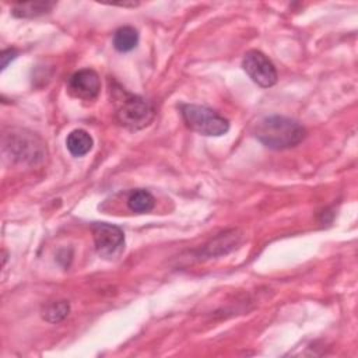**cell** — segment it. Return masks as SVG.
Masks as SVG:
<instances>
[{
  "label": "cell",
  "instance_id": "2",
  "mask_svg": "<svg viewBox=\"0 0 358 358\" xmlns=\"http://www.w3.org/2000/svg\"><path fill=\"white\" fill-rule=\"evenodd\" d=\"M180 115L190 130L203 136L217 137L229 130V122L207 106L185 103L180 106Z\"/></svg>",
  "mask_w": 358,
  "mask_h": 358
},
{
  "label": "cell",
  "instance_id": "8",
  "mask_svg": "<svg viewBox=\"0 0 358 358\" xmlns=\"http://www.w3.org/2000/svg\"><path fill=\"white\" fill-rule=\"evenodd\" d=\"M92 144H94L92 137L90 136V133H87L83 129H76L70 131V134L66 138L67 150L74 157H83L87 152H90V150L92 148Z\"/></svg>",
  "mask_w": 358,
  "mask_h": 358
},
{
  "label": "cell",
  "instance_id": "3",
  "mask_svg": "<svg viewBox=\"0 0 358 358\" xmlns=\"http://www.w3.org/2000/svg\"><path fill=\"white\" fill-rule=\"evenodd\" d=\"M119 94L122 98L116 102V119L122 126L130 130H140L152 122L155 110L150 102L126 91Z\"/></svg>",
  "mask_w": 358,
  "mask_h": 358
},
{
  "label": "cell",
  "instance_id": "1",
  "mask_svg": "<svg viewBox=\"0 0 358 358\" xmlns=\"http://www.w3.org/2000/svg\"><path fill=\"white\" fill-rule=\"evenodd\" d=\"M253 136L266 147L284 150L299 144L306 131L296 120L285 116H266L255 123Z\"/></svg>",
  "mask_w": 358,
  "mask_h": 358
},
{
  "label": "cell",
  "instance_id": "5",
  "mask_svg": "<svg viewBox=\"0 0 358 358\" xmlns=\"http://www.w3.org/2000/svg\"><path fill=\"white\" fill-rule=\"evenodd\" d=\"M242 67L253 83L263 88L273 87L277 83V70L273 62L259 50H249L245 53Z\"/></svg>",
  "mask_w": 358,
  "mask_h": 358
},
{
  "label": "cell",
  "instance_id": "10",
  "mask_svg": "<svg viewBox=\"0 0 358 358\" xmlns=\"http://www.w3.org/2000/svg\"><path fill=\"white\" fill-rule=\"evenodd\" d=\"M138 43V32L133 27H120L113 34V46L117 52H130Z\"/></svg>",
  "mask_w": 358,
  "mask_h": 358
},
{
  "label": "cell",
  "instance_id": "13",
  "mask_svg": "<svg viewBox=\"0 0 358 358\" xmlns=\"http://www.w3.org/2000/svg\"><path fill=\"white\" fill-rule=\"evenodd\" d=\"M15 56H17V50H14V49L3 50V53L0 56L1 57V70H4L7 67V64H8V62L15 59Z\"/></svg>",
  "mask_w": 358,
  "mask_h": 358
},
{
  "label": "cell",
  "instance_id": "11",
  "mask_svg": "<svg viewBox=\"0 0 358 358\" xmlns=\"http://www.w3.org/2000/svg\"><path fill=\"white\" fill-rule=\"evenodd\" d=\"M154 206H155L154 196L144 189H136L127 197V207L133 213H138V214L148 213L154 208Z\"/></svg>",
  "mask_w": 358,
  "mask_h": 358
},
{
  "label": "cell",
  "instance_id": "7",
  "mask_svg": "<svg viewBox=\"0 0 358 358\" xmlns=\"http://www.w3.org/2000/svg\"><path fill=\"white\" fill-rule=\"evenodd\" d=\"M69 92L80 99L91 101L98 96L101 90V81L98 74L91 69H83L76 71L69 78Z\"/></svg>",
  "mask_w": 358,
  "mask_h": 358
},
{
  "label": "cell",
  "instance_id": "6",
  "mask_svg": "<svg viewBox=\"0 0 358 358\" xmlns=\"http://www.w3.org/2000/svg\"><path fill=\"white\" fill-rule=\"evenodd\" d=\"M92 238L95 249L102 257H115L124 245L123 231L112 224L95 222L92 225Z\"/></svg>",
  "mask_w": 358,
  "mask_h": 358
},
{
  "label": "cell",
  "instance_id": "9",
  "mask_svg": "<svg viewBox=\"0 0 358 358\" xmlns=\"http://www.w3.org/2000/svg\"><path fill=\"white\" fill-rule=\"evenodd\" d=\"M55 7V3L50 1H29V3H17L13 6V15L18 18H34L49 13Z\"/></svg>",
  "mask_w": 358,
  "mask_h": 358
},
{
  "label": "cell",
  "instance_id": "4",
  "mask_svg": "<svg viewBox=\"0 0 358 358\" xmlns=\"http://www.w3.org/2000/svg\"><path fill=\"white\" fill-rule=\"evenodd\" d=\"M8 138L10 140L6 143V148H10L14 158L21 162L36 164L41 162L46 155L45 144L32 133L13 131Z\"/></svg>",
  "mask_w": 358,
  "mask_h": 358
},
{
  "label": "cell",
  "instance_id": "12",
  "mask_svg": "<svg viewBox=\"0 0 358 358\" xmlns=\"http://www.w3.org/2000/svg\"><path fill=\"white\" fill-rule=\"evenodd\" d=\"M69 310H70L69 302H66V301H56V302H52V303L45 306L42 316H43L45 320H48L50 323H57V322L63 320L69 315Z\"/></svg>",
  "mask_w": 358,
  "mask_h": 358
}]
</instances>
